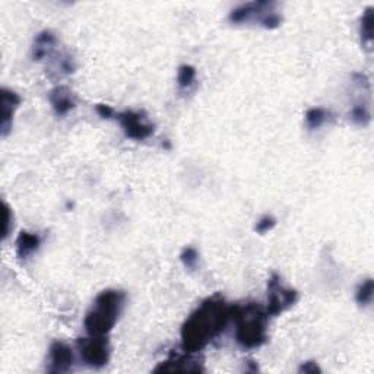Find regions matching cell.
<instances>
[{
	"mask_svg": "<svg viewBox=\"0 0 374 374\" xmlns=\"http://www.w3.org/2000/svg\"><path fill=\"white\" fill-rule=\"evenodd\" d=\"M231 322V306L221 296H212L201 303L182 326V348L195 354L216 339Z\"/></svg>",
	"mask_w": 374,
	"mask_h": 374,
	"instance_id": "cell-1",
	"label": "cell"
},
{
	"mask_svg": "<svg viewBox=\"0 0 374 374\" xmlns=\"http://www.w3.org/2000/svg\"><path fill=\"white\" fill-rule=\"evenodd\" d=\"M268 321L269 314L259 303L234 304V306H231L234 339L243 350H257L266 343Z\"/></svg>",
	"mask_w": 374,
	"mask_h": 374,
	"instance_id": "cell-2",
	"label": "cell"
},
{
	"mask_svg": "<svg viewBox=\"0 0 374 374\" xmlns=\"http://www.w3.org/2000/svg\"><path fill=\"white\" fill-rule=\"evenodd\" d=\"M126 303V293L121 289L107 288L95 297L92 307L87 312L84 328L91 337H105L117 325Z\"/></svg>",
	"mask_w": 374,
	"mask_h": 374,
	"instance_id": "cell-3",
	"label": "cell"
},
{
	"mask_svg": "<svg viewBox=\"0 0 374 374\" xmlns=\"http://www.w3.org/2000/svg\"><path fill=\"white\" fill-rule=\"evenodd\" d=\"M297 301V289L284 285L281 276L278 273H272L271 278L268 280V314L273 317L280 316L293 307Z\"/></svg>",
	"mask_w": 374,
	"mask_h": 374,
	"instance_id": "cell-4",
	"label": "cell"
},
{
	"mask_svg": "<svg viewBox=\"0 0 374 374\" xmlns=\"http://www.w3.org/2000/svg\"><path fill=\"white\" fill-rule=\"evenodd\" d=\"M82 363L91 368H103L108 364L112 355V346L105 337L80 338L76 342Z\"/></svg>",
	"mask_w": 374,
	"mask_h": 374,
	"instance_id": "cell-5",
	"label": "cell"
},
{
	"mask_svg": "<svg viewBox=\"0 0 374 374\" xmlns=\"http://www.w3.org/2000/svg\"><path fill=\"white\" fill-rule=\"evenodd\" d=\"M116 120L128 139L145 141L155 133V126L146 120L144 113L133 112V110H124L121 113H116Z\"/></svg>",
	"mask_w": 374,
	"mask_h": 374,
	"instance_id": "cell-6",
	"label": "cell"
},
{
	"mask_svg": "<svg viewBox=\"0 0 374 374\" xmlns=\"http://www.w3.org/2000/svg\"><path fill=\"white\" fill-rule=\"evenodd\" d=\"M275 8H276V3L268 2V0L243 3L237 8H234L230 12L228 21L232 25H240V24H247V22H257L260 25L262 19L265 18L269 12L275 10Z\"/></svg>",
	"mask_w": 374,
	"mask_h": 374,
	"instance_id": "cell-7",
	"label": "cell"
},
{
	"mask_svg": "<svg viewBox=\"0 0 374 374\" xmlns=\"http://www.w3.org/2000/svg\"><path fill=\"white\" fill-rule=\"evenodd\" d=\"M75 354L67 343L62 341H53L49 348V367L47 371L51 374L69 373L74 368Z\"/></svg>",
	"mask_w": 374,
	"mask_h": 374,
	"instance_id": "cell-8",
	"label": "cell"
},
{
	"mask_svg": "<svg viewBox=\"0 0 374 374\" xmlns=\"http://www.w3.org/2000/svg\"><path fill=\"white\" fill-rule=\"evenodd\" d=\"M198 359L190 357V352L186 354H171L169 359H165L160 366L154 368V373H201Z\"/></svg>",
	"mask_w": 374,
	"mask_h": 374,
	"instance_id": "cell-9",
	"label": "cell"
},
{
	"mask_svg": "<svg viewBox=\"0 0 374 374\" xmlns=\"http://www.w3.org/2000/svg\"><path fill=\"white\" fill-rule=\"evenodd\" d=\"M49 101L51 104L54 114L58 117H65L76 107V99L74 92L65 85L54 87L49 92Z\"/></svg>",
	"mask_w": 374,
	"mask_h": 374,
	"instance_id": "cell-10",
	"label": "cell"
},
{
	"mask_svg": "<svg viewBox=\"0 0 374 374\" xmlns=\"http://www.w3.org/2000/svg\"><path fill=\"white\" fill-rule=\"evenodd\" d=\"M21 101V96L15 91L2 88V121H0V130H2L3 137H6L12 130L13 116H15Z\"/></svg>",
	"mask_w": 374,
	"mask_h": 374,
	"instance_id": "cell-11",
	"label": "cell"
},
{
	"mask_svg": "<svg viewBox=\"0 0 374 374\" xmlns=\"http://www.w3.org/2000/svg\"><path fill=\"white\" fill-rule=\"evenodd\" d=\"M58 46V37L50 30H44L35 35L34 44L31 49V58L34 62H41L47 59Z\"/></svg>",
	"mask_w": 374,
	"mask_h": 374,
	"instance_id": "cell-12",
	"label": "cell"
},
{
	"mask_svg": "<svg viewBox=\"0 0 374 374\" xmlns=\"http://www.w3.org/2000/svg\"><path fill=\"white\" fill-rule=\"evenodd\" d=\"M41 246V239L40 235L35 232H30V231H21L15 247H17V256L21 260L28 259L31 255H34Z\"/></svg>",
	"mask_w": 374,
	"mask_h": 374,
	"instance_id": "cell-13",
	"label": "cell"
},
{
	"mask_svg": "<svg viewBox=\"0 0 374 374\" xmlns=\"http://www.w3.org/2000/svg\"><path fill=\"white\" fill-rule=\"evenodd\" d=\"M373 6H368L363 12L362 21H359V37H362V44L367 50H371L373 44Z\"/></svg>",
	"mask_w": 374,
	"mask_h": 374,
	"instance_id": "cell-14",
	"label": "cell"
},
{
	"mask_svg": "<svg viewBox=\"0 0 374 374\" xmlns=\"http://www.w3.org/2000/svg\"><path fill=\"white\" fill-rule=\"evenodd\" d=\"M330 112L322 108V107H312L306 112V124L310 130L321 129L323 124L329 120Z\"/></svg>",
	"mask_w": 374,
	"mask_h": 374,
	"instance_id": "cell-15",
	"label": "cell"
},
{
	"mask_svg": "<svg viewBox=\"0 0 374 374\" xmlns=\"http://www.w3.org/2000/svg\"><path fill=\"white\" fill-rule=\"evenodd\" d=\"M196 67L192 65H182L177 72V85L180 90H189L196 80Z\"/></svg>",
	"mask_w": 374,
	"mask_h": 374,
	"instance_id": "cell-16",
	"label": "cell"
},
{
	"mask_svg": "<svg viewBox=\"0 0 374 374\" xmlns=\"http://www.w3.org/2000/svg\"><path fill=\"white\" fill-rule=\"evenodd\" d=\"M373 294H374L373 278H367L357 287V291H355V301L358 306H362V307L368 306V304L373 301Z\"/></svg>",
	"mask_w": 374,
	"mask_h": 374,
	"instance_id": "cell-17",
	"label": "cell"
},
{
	"mask_svg": "<svg viewBox=\"0 0 374 374\" xmlns=\"http://www.w3.org/2000/svg\"><path fill=\"white\" fill-rule=\"evenodd\" d=\"M350 119L352 123L358 124V126H367V124L371 121V112H370V105L364 103H358L355 104L351 112H350Z\"/></svg>",
	"mask_w": 374,
	"mask_h": 374,
	"instance_id": "cell-18",
	"label": "cell"
},
{
	"mask_svg": "<svg viewBox=\"0 0 374 374\" xmlns=\"http://www.w3.org/2000/svg\"><path fill=\"white\" fill-rule=\"evenodd\" d=\"M180 260H182L183 266L186 269L195 271L196 266H198V262H199V252L196 250L195 247L187 246V247L183 248L182 253H180Z\"/></svg>",
	"mask_w": 374,
	"mask_h": 374,
	"instance_id": "cell-19",
	"label": "cell"
},
{
	"mask_svg": "<svg viewBox=\"0 0 374 374\" xmlns=\"http://www.w3.org/2000/svg\"><path fill=\"white\" fill-rule=\"evenodd\" d=\"M276 223H278V221H276L275 216L272 215H263L257 223L255 226V231L259 234V235H265L268 234L269 231H272L276 226Z\"/></svg>",
	"mask_w": 374,
	"mask_h": 374,
	"instance_id": "cell-20",
	"label": "cell"
},
{
	"mask_svg": "<svg viewBox=\"0 0 374 374\" xmlns=\"http://www.w3.org/2000/svg\"><path fill=\"white\" fill-rule=\"evenodd\" d=\"M3 212H5V228H3V240L8 239V235L10 232V224L13 226V212L9 207V205L6 202H3Z\"/></svg>",
	"mask_w": 374,
	"mask_h": 374,
	"instance_id": "cell-21",
	"label": "cell"
},
{
	"mask_svg": "<svg viewBox=\"0 0 374 374\" xmlns=\"http://www.w3.org/2000/svg\"><path fill=\"white\" fill-rule=\"evenodd\" d=\"M95 110H96V113H99V116L103 117V119H105V120H110V119L116 117V112H114V108L112 105L96 104Z\"/></svg>",
	"mask_w": 374,
	"mask_h": 374,
	"instance_id": "cell-22",
	"label": "cell"
},
{
	"mask_svg": "<svg viewBox=\"0 0 374 374\" xmlns=\"http://www.w3.org/2000/svg\"><path fill=\"white\" fill-rule=\"evenodd\" d=\"M298 373L316 374V373H322V368L317 366L316 362H306V363H303V364L298 367Z\"/></svg>",
	"mask_w": 374,
	"mask_h": 374,
	"instance_id": "cell-23",
	"label": "cell"
}]
</instances>
